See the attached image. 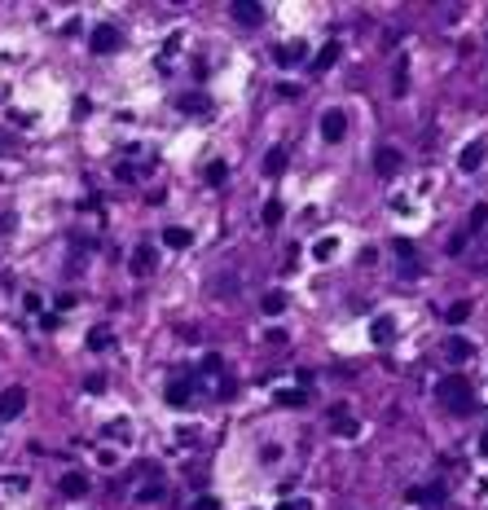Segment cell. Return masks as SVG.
I'll return each instance as SVG.
<instances>
[{
	"instance_id": "9",
	"label": "cell",
	"mask_w": 488,
	"mask_h": 510,
	"mask_svg": "<svg viewBox=\"0 0 488 510\" xmlns=\"http://www.w3.org/2000/svg\"><path fill=\"white\" fill-rule=\"evenodd\" d=\"M330 431L343 435V440H352V435L361 431V426H356V418H348V405H335V409H330Z\"/></svg>"
},
{
	"instance_id": "4",
	"label": "cell",
	"mask_w": 488,
	"mask_h": 510,
	"mask_svg": "<svg viewBox=\"0 0 488 510\" xmlns=\"http://www.w3.org/2000/svg\"><path fill=\"white\" fill-rule=\"evenodd\" d=\"M321 137H326L330 146H339V141L348 137V115H343V110H326V115H321Z\"/></svg>"
},
{
	"instance_id": "3",
	"label": "cell",
	"mask_w": 488,
	"mask_h": 510,
	"mask_svg": "<svg viewBox=\"0 0 488 510\" xmlns=\"http://www.w3.org/2000/svg\"><path fill=\"white\" fill-rule=\"evenodd\" d=\"M119 27L115 22H101V27H92V35H88V44H92V53H115L119 49Z\"/></svg>"
},
{
	"instance_id": "26",
	"label": "cell",
	"mask_w": 488,
	"mask_h": 510,
	"mask_svg": "<svg viewBox=\"0 0 488 510\" xmlns=\"http://www.w3.org/2000/svg\"><path fill=\"white\" fill-rule=\"evenodd\" d=\"M168 400H172V405H185V400H189V383H172L168 387Z\"/></svg>"
},
{
	"instance_id": "24",
	"label": "cell",
	"mask_w": 488,
	"mask_h": 510,
	"mask_svg": "<svg viewBox=\"0 0 488 510\" xmlns=\"http://www.w3.org/2000/svg\"><path fill=\"white\" fill-rule=\"evenodd\" d=\"M224 176H229V168H224V163L216 159V163H207V172H202V181H207V185H224Z\"/></svg>"
},
{
	"instance_id": "21",
	"label": "cell",
	"mask_w": 488,
	"mask_h": 510,
	"mask_svg": "<svg viewBox=\"0 0 488 510\" xmlns=\"http://www.w3.org/2000/svg\"><path fill=\"white\" fill-rule=\"evenodd\" d=\"M110 343H115V335H110V326H92V330H88V348H92V352H101V348H110Z\"/></svg>"
},
{
	"instance_id": "7",
	"label": "cell",
	"mask_w": 488,
	"mask_h": 510,
	"mask_svg": "<svg viewBox=\"0 0 488 510\" xmlns=\"http://www.w3.org/2000/svg\"><path fill=\"white\" fill-rule=\"evenodd\" d=\"M484 154H488V146H484V141H471V146H462V154H458V168L462 172H480L484 168Z\"/></svg>"
},
{
	"instance_id": "22",
	"label": "cell",
	"mask_w": 488,
	"mask_h": 510,
	"mask_svg": "<svg viewBox=\"0 0 488 510\" xmlns=\"http://www.w3.org/2000/svg\"><path fill=\"white\" fill-rule=\"evenodd\" d=\"M391 335H396V326H391V317H374V326H370V339H374V343H387Z\"/></svg>"
},
{
	"instance_id": "34",
	"label": "cell",
	"mask_w": 488,
	"mask_h": 510,
	"mask_svg": "<svg viewBox=\"0 0 488 510\" xmlns=\"http://www.w3.org/2000/svg\"><path fill=\"white\" fill-rule=\"evenodd\" d=\"M79 300H75V295H70V291H62V295H57V308H62V313H66V308H75Z\"/></svg>"
},
{
	"instance_id": "15",
	"label": "cell",
	"mask_w": 488,
	"mask_h": 510,
	"mask_svg": "<svg viewBox=\"0 0 488 510\" xmlns=\"http://www.w3.org/2000/svg\"><path fill=\"white\" fill-rule=\"evenodd\" d=\"M163 242H168L172 251H185V246L194 242V233H189L185 224H168V229H163Z\"/></svg>"
},
{
	"instance_id": "20",
	"label": "cell",
	"mask_w": 488,
	"mask_h": 510,
	"mask_svg": "<svg viewBox=\"0 0 488 510\" xmlns=\"http://www.w3.org/2000/svg\"><path fill=\"white\" fill-rule=\"evenodd\" d=\"M260 308H264L269 317H282V313H286V291H269L264 300H260Z\"/></svg>"
},
{
	"instance_id": "2",
	"label": "cell",
	"mask_w": 488,
	"mask_h": 510,
	"mask_svg": "<svg viewBox=\"0 0 488 510\" xmlns=\"http://www.w3.org/2000/svg\"><path fill=\"white\" fill-rule=\"evenodd\" d=\"M27 409V387H5L0 391V422H14Z\"/></svg>"
},
{
	"instance_id": "18",
	"label": "cell",
	"mask_w": 488,
	"mask_h": 510,
	"mask_svg": "<svg viewBox=\"0 0 488 510\" xmlns=\"http://www.w3.org/2000/svg\"><path fill=\"white\" fill-rule=\"evenodd\" d=\"M286 172V146H273L264 154V176H282Z\"/></svg>"
},
{
	"instance_id": "5",
	"label": "cell",
	"mask_w": 488,
	"mask_h": 510,
	"mask_svg": "<svg viewBox=\"0 0 488 510\" xmlns=\"http://www.w3.org/2000/svg\"><path fill=\"white\" fill-rule=\"evenodd\" d=\"M391 251H396V259L404 264V277H418L422 264H418V246H413L409 238H391Z\"/></svg>"
},
{
	"instance_id": "6",
	"label": "cell",
	"mask_w": 488,
	"mask_h": 510,
	"mask_svg": "<svg viewBox=\"0 0 488 510\" xmlns=\"http://www.w3.org/2000/svg\"><path fill=\"white\" fill-rule=\"evenodd\" d=\"M400 163H404V154H400L396 146H378V150H374V172H378V176H396Z\"/></svg>"
},
{
	"instance_id": "27",
	"label": "cell",
	"mask_w": 488,
	"mask_h": 510,
	"mask_svg": "<svg viewBox=\"0 0 488 510\" xmlns=\"http://www.w3.org/2000/svg\"><path fill=\"white\" fill-rule=\"evenodd\" d=\"M484 224H488V203H480V207H475V211H471V229H467V233H475V229H484Z\"/></svg>"
},
{
	"instance_id": "30",
	"label": "cell",
	"mask_w": 488,
	"mask_h": 510,
	"mask_svg": "<svg viewBox=\"0 0 488 510\" xmlns=\"http://www.w3.org/2000/svg\"><path fill=\"white\" fill-rule=\"evenodd\" d=\"M304 400H308L304 391H282V396H277V405H291V409H300Z\"/></svg>"
},
{
	"instance_id": "12",
	"label": "cell",
	"mask_w": 488,
	"mask_h": 510,
	"mask_svg": "<svg viewBox=\"0 0 488 510\" xmlns=\"http://www.w3.org/2000/svg\"><path fill=\"white\" fill-rule=\"evenodd\" d=\"M445 357H449V361H453V365H467V361L475 357V348H471V343H467V339H462V335H453V339H449V343H445Z\"/></svg>"
},
{
	"instance_id": "13",
	"label": "cell",
	"mask_w": 488,
	"mask_h": 510,
	"mask_svg": "<svg viewBox=\"0 0 488 510\" xmlns=\"http://www.w3.org/2000/svg\"><path fill=\"white\" fill-rule=\"evenodd\" d=\"M339 53H343V44H339V40H330V44H321V53L313 57V70H317V75H321V70H330V66H335V62H339Z\"/></svg>"
},
{
	"instance_id": "37",
	"label": "cell",
	"mask_w": 488,
	"mask_h": 510,
	"mask_svg": "<svg viewBox=\"0 0 488 510\" xmlns=\"http://www.w3.org/2000/svg\"><path fill=\"white\" fill-rule=\"evenodd\" d=\"M480 453H484V458H488V431H484V440H480Z\"/></svg>"
},
{
	"instance_id": "11",
	"label": "cell",
	"mask_w": 488,
	"mask_h": 510,
	"mask_svg": "<svg viewBox=\"0 0 488 510\" xmlns=\"http://www.w3.org/2000/svg\"><path fill=\"white\" fill-rule=\"evenodd\" d=\"M229 14H233L237 22H246V27H251V22H260V18H264V5H255V0H233V5H229Z\"/></svg>"
},
{
	"instance_id": "17",
	"label": "cell",
	"mask_w": 488,
	"mask_h": 510,
	"mask_svg": "<svg viewBox=\"0 0 488 510\" xmlns=\"http://www.w3.org/2000/svg\"><path fill=\"white\" fill-rule=\"evenodd\" d=\"M282 216H286V203H282V198H269V203H264V211H260L264 229H277V224H282Z\"/></svg>"
},
{
	"instance_id": "33",
	"label": "cell",
	"mask_w": 488,
	"mask_h": 510,
	"mask_svg": "<svg viewBox=\"0 0 488 510\" xmlns=\"http://www.w3.org/2000/svg\"><path fill=\"white\" fill-rule=\"evenodd\" d=\"M163 497V484H150V489H141V502H159Z\"/></svg>"
},
{
	"instance_id": "16",
	"label": "cell",
	"mask_w": 488,
	"mask_h": 510,
	"mask_svg": "<svg viewBox=\"0 0 488 510\" xmlns=\"http://www.w3.org/2000/svg\"><path fill=\"white\" fill-rule=\"evenodd\" d=\"M176 110H185V115H207L211 101L202 97V92H185V97H176Z\"/></svg>"
},
{
	"instance_id": "29",
	"label": "cell",
	"mask_w": 488,
	"mask_h": 510,
	"mask_svg": "<svg viewBox=\"0 0 488 510\" xmlns=\"http://www.w3.org/2000/svg\"><path fill=\"white\" fill-rule=\"evenodd\" d=\"M189 510H220V502L211 493H202V497H194V502H189Z\"/></svg>"
},
{
	"instance_id": "14",
	"label": "cell",
	"mask_w": 488,
	"mask_h": 510,
	"mask_svg": "<svg viewBox=\"0 0 488 510\" xmlns=\"http://www.w3.org/2000/svg\"><path fill=\"white\" fill-rule=\"evenodd\" d=\"M273 57H277V62H282V66H295V62H300V57H308V44H304V40H291V44H277V53H273Z\"/></svg>"
},
{
	"instance_id": "35",
	"label": "cell",
	"mask_w": 488,
	"mask_h": 510,
	"mask_svg": "<svg viewBox=\"0 0 488 510\" xmlns=\"http://www.w3.org/2000/svg\"><path fill=\"white\" fill-rule=\"evenodd\" d=\"M233 291H237V277H224L220 286H216V295H233Z\"/></svg>"
},
{
	"instance_id": "1",
	"label": "cell",
	"mask_w": 488,
	"mask_h": 510,
	"mask_svg": "<svg viewBox=\"0 0 488 510\" xmlns=\"http://www.w3.org/2000/svg\"><path fill=\"white\" fill-rule=\"evenodd\" d=\"M436 400H440L445 409H453V413L471 409V405H475V387H471V378H462V374L440 378V383H436Z\"/></svg>"
},
{
	"instance_id": "28",
	"label": "cell",
	"mask_w": 488,
	"mask_h": 510,
	"mask_svg": "<svg viewBox=\"0 0 488 510\" xmlns=\"http://www.w3.org/2000/svg\"><path fill=\"white\" fill-rule=\"evenodd\" d=\"M467 242H471V233H467V229H458V233H453V242H449V255H462V251H467Z\"/></svg>"
},
{
	"instance_id": "23",
	"label": "cell",
	"mask_w": 488,
	"mask_h": 510,
	"mask_svg": "<svg viewBox=\"0 0 488 510\" xmlns=\"http://www.w3.org/2000/svg\"><path fill=\"white\" fill-rule=\"evenodd\" d=\"M467 317H471V304H467V300H458V304L445 308V322H449V326H462Z\"/></svg>"
},
{
	"instance_id": "36",
	"label": "cell",
	"mask_w": 488,
	"mask_h": 510,
	"mask_svg": "<svg viewBox=\"0 0 488 510\" xmlns=\"http://www.w3.org/2000/svg\"><path fill=\"white\" fill-rule=\"evenodd\" d=\"M277 510H313V506H308V502H282Z\"/></svg>"
},
{
	"instance_id": "31",
	"label": "cell",
	"mask_w": 488,
	"mask_h": 510,
	"mask_svg": "<svg viewBox=\"0 0 488 510\" xmlns=\"http://www.w3.org/2000/svg\"><path fill=\"white\" fill-rule=\"evenodd\" d=\"M409 497H413V502H440L445 493H440V489H413Z\"/></svg>"
},
{
	"instance_id": "8",
	"label": "cell",
	"mask_w": 488,
	"mask_h": 510,
	"mask_svg": "<svg viewBox=\"0 0 488 510\" xmlns=\"http://www.w3.org/2000/svg\"><path fill=\"white\" fill-rule=\"evenodd\" d=\"M154 264H159V251H154V246H146V242H141L137 251H133V259H128L133 277H146V273H154Z\"/></svg>"
},
{
	"instance_id": "25",
	"label": "cell",
	"mask_w": 488,
	"mask_h": 510,
	"mask_svg": "<svg viewBox=\"0 0 488 510\" xmlns=\"http://www.w3.org/2000/svg\"><path fill=\"white\" fill-rule=\"evenodd\" d=\"M335 251H339V238H321V242L313 246V255H317V259H335Z\"/></svg>"
},
{
	"instance_id": "10",
	"label": "cell",
	"mask_w": 488,
	"mask_h": 510,
	"mask_svg": "<svg viewBox=\"0 0 488 510\" xmlns=\"http://www.w3.org/2000/svg\"><path fill=\"white\" fill-rule=\"evenodd\" d=\"M57 489H62V497H84L88 493V475L84 471H66V475L57 480Z\"/></svg>"
},
{
	"instance_id": "19",
	"label": "cell",
	"mask_w": 488,
	"mask_h": 510,
	"mask_svg": "<svg viewBox=\"0 0 488 510\" xmlns=\"http://www.w3.org/2000/svg\"><path fill=\"white\" fill-rule=\"evenodd\" d=\"M409 92V62L396 57V79H391V97H404Z\"/></svg>"
},
{
	"instance_id": "32",
	"label": "cell",
	"mask_w": 488,
	"mask_h": 510,
	"mask_svg": "<svg viewBox=\"0 0 488 510\" xmlns=\"http://www.w3.org/2000/svg\"><path fill=\"white\" fill-rule=\"evenodd\" d=\"M277 97H286V101H300V84H277Z\"/></svg>"
}]
</instances>
